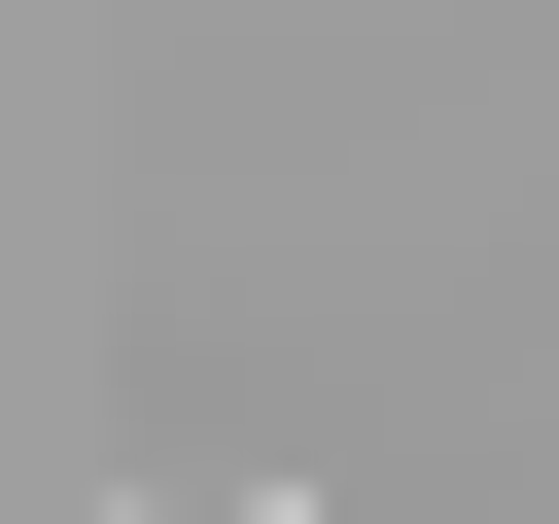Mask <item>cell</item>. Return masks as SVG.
<instances>
[{
	"label": "cell",
	"mask_w": 559,
	"mask_h": 524,
	"mask_svg": "<svg viewBox=\"0 0 559 524\" xmlns=\"http://www.w3.org/2000/svg\"><path fill=\"white\" fill-rule=\"evenodd\" d=\"M175 524H314V489H175Z\"/></svg>",
	"instance_id": "1"
}]
</instances>
